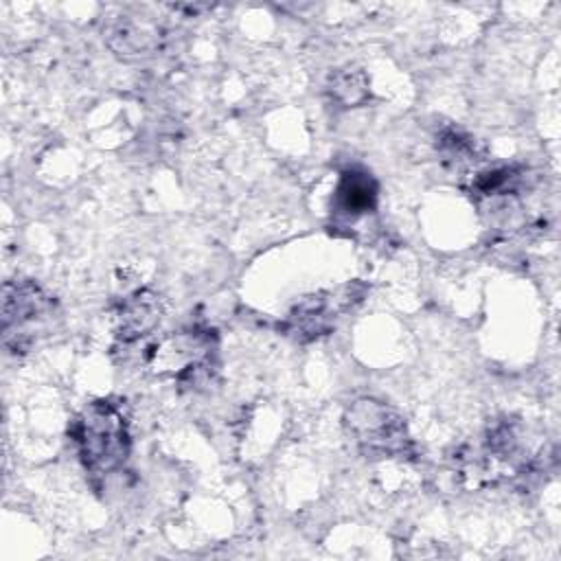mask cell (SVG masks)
Instances as JSON below:
<instances>
[{
	"label": "cell",
	"instance_id": "obj_9",
	"mask_svg": "<svg viewBox=\"0 0 561 561\" xmlns=\"http://www.w3.org/2000/svg\"><path fill=\"white\" fill-rule=\"evenodd\" d=\"M162 316L160 296L151 289H138L129 294L116 311V337L123 344L136 342L149 335Z\"/></svg>",
	"mask_w": 561,
	"mask_h": 561
},
{
	"label": "cell",
	"instance_id": "obj_4",
	"mask_svg": "<svg viewBox=\"0 0 561 561\" xmlns=\"http://www.w3.org/2000/svg\"><path fill=\"white\" fill-rule=\"evenodd\" d=\"M217 333L193 327L164 335L147 351V364L156 375H169L182 386H199L217 370Z\"/></svg>",
	"mask_w": 561,
	"mask_h": 561
},
{
	"label": "cell",
	"instance_id": "obj_10",
	"mask_svg": "<svg viewBox=\"0 0 561 561\" xmlns=\"http://www.w3.org/2000/svg\"><path fill=\"white\" fill-rule=\"evenodd\" d=\"M329 96L342 107H359L370 99V85L364 70L346 66L331 72L327 83Z\"/></svg>",
	"mask_w": 561,
	"mask_h": 561
},
{
	"label": "cell",
	"instance_id": "obj_6",
	"mask_svg": "<svg viewBox=\"0 0 561 561\" xmlns=\"http://www.w3.org/2000/svg\"><path fill=\"white\" fill-rule=\"evenodd\" d=\"M364 296L362 285H346L337 291H320L305 296L285 318L280 329L285 335L298 340V342H311L322 335H327L335 318L344 311H348L355 302H359Z\"/></svg>",
	"mask_w": 561,
	"mask_h": 561
},
{
	"label": "cell",
	"instance_id": "obj_8",
	"mask_svg": "<svg viewBox=\"0 0 561 561\" xmlns=\"http://www.w3.org/2000/svg\"><path fill=\"white\" fill-rule=\"evenodd\" d=\"M379 184L364 167H348L340 173L331 197V215L337 226H348L377 210Z\"/></svg>",
	"mask_w": 561,
	"mask_h": 561
},
{
	"label": "cell",
	"instance_id": "obj_11",
	"mask_svg": "<svg viewBox=\"0 0 561 561\" xmlns=\"http://www.w3.org/2000/svg\"><path fill=\"white\" fill-rule=\"evenodd\" d=\"M436 140H438V142H436V149H438V153L443 156V160H445L447 164H451V167L458 169V167H462V164L476 162L478 151H476V142H473L471 136H467V134H462V131L449 127V129L440 131Z\"/></svg>",
	"mask_w": 561,
	"mask_h": 561
},
{
	"label": "cell",
	"instance_id": "obj_2",
	"mask_svg": "<svg viewBox=\"0 0 561 561\" xmlns=\"http://www.w3.org/2000/svg\"><path fill=\"white\" fill-rule=\"evenodd\" d=\"M458 473L473 489L495 486L528 467V451L522 443L519 425L511 419L493 421L478 440L456 454Z\"/></svg>",
	"mask_w": 561,
	"mask_h": 561
},
{
	"label": "cell",
	"instance_id": "obj_1",
	"mask_svg": "<svg viewBox=\"0 0 561 561\" xmlns=\"http://www.w3.org/2000/svg\"><path fill=\"white\" fill-rule=\"evenodd\" d=\"M83 469L92 478H107L118 471L131 451L129 421L116 399L90 401L68 427Z\"/></svg>",
	"mask_w": 561,
	"mask_h": 561
},
{
	"label": "cell",
	"instance_id": "obj_5",
	"mask_svg": "<svg viewBox=\"0 0 561 561\" xmlns=\"http://www.w3.org/2000/svg\"><path fill=\"white\" fill-rule=\"evenodd\" d=\"M55 300L31 278L7 280L2 287V344L11 353H26L35 335L50 322Z\"/></svg>",
	"mask_w": 561,
	"mask_h": 561
},
{
	"label": "cell",
	"instance_id": "obj_3",
	"mask_svg": "<svg viewBox=\"0 0 561 561\" xmlns=\"http://www.w3.org/2000/svg\"><path fill=\"white\" fill-rule=\"evenodd\" d=\"M344 427L366 458H410L414 454L405 419L379 399H355L344 412Z\"/></svg>",
	"mask_w": 561,
	"mask_h": 561
},
{
	"label": "cell",
	"instance_id": "obj_7",
	"mask_svg": "<svg viewBox=\"0 0 561 561\" xmlns=\"http://www.w3.org/2000/svg\"><path fill=\"white\" fill-rule=\"evenodd\" d=\"M103 39L110 50L123 59H140L158 53L164 31L153 18L138 13H121L103 28Z\"/></svg>",
	"mask_w": 561,
	"mask_h": 561
}]
</instances>
